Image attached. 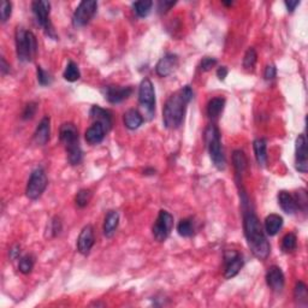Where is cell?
I'll list each match as a JSON object with an SVG mask.
<instances>
[{
  "instance_id": "cell-1",
  "label": "cell",
  "mask_w": 308,
  "mask_h": 308,
  "mask_svg": "<svg viewBox=\"0 0 308 308\" xmlns=\"http://www.w3.org/2000/svg\"><path fill=\"white\" fill-rule=\"evenodd\" d=\"M239 197H241L242 211H244V231L245 237L247 239V245L253 255L259 260H265L271 252L268 238H266L265 230H263L259 218L251 206V201L244 188L239 189Z\"/></svg>"
},
{
  "instance_id": "cell-2",
  "label": "cell",
  "mask_w": 308,
  "mask_h": 308,
  "mask_svg": "<svg viewBox=\"0 0 308 308\" xmlns=\"http://www.w3.org/2000/svg\"><path fill=\"white\" fill-rule=\"evenodd\" d=\"M194 92L190 85H184L170 95L163 108V122L167 129H179L183 124L187 107L193 100Z\"/></svg>"
},
{
  "instance_id": "cell-3",
  "label": "cell",
  "mask_w": 308,
  "mask_h": 308,
  "mask_svg": "<svg viewBox=\"0 0 308 308\" xmlns=\"http://www.w3.org/2000/svg\"><path fill=\"white\" fill-rule=\"evenodd\" d=\"M17 58L22 63L33 61L37 52V41L33 32L26 30L23 27H17L15 33Z\"/></svg>"
},
{
  "instance_id": "cell-4",
  "label": "cell",
  "mask_w": 308,
  "mask_h": 308,
  "mask_svg": "<svg viewBox=\"0 0 308 308\" xmlns=\"http://www.w3.org/2000/svg\"><path fill=\"white\" fill-rule=\"evenodd\" d=\"M205 142L210 153V158L218 170L223 171L227 166V159L221 141V133L214 124H210L205 130Z\"/></svg>"
},
{
  "instance_id": "cell-5",
  "label": "cell",
  "mask_w": 308,
  "mask_h": 308,
  "mask_svg": "<svg viewBox=\"0 0 308 308\" xmlns=\"http://www.w3.org/2000/svg\"><path fill=\"white\" fill-rule=\"evenodd\" d=\"M139 105L143 118L152 119L156 111V92L149 78H143L139 87Z\"/></svg>"
},
{
  "instance_id": "cell-6",
  "label": "cell",
  "mask_w": 308,
  "mask_h": 308,
  "mask_svg": "<svg viewBox=\"0 0 308 308\" xmlns=\"http://www.w3.org/2000/svg\"><path fill=\"white\" fill-rule=\"evenodd\" d=\"M32 10L35 17L36 23L41 28L45 30L47 35L52 39L57 40L56 32H54L52 23L50 20V12H51V4L49 2H42V0H37L32 4Z\"/></svg>"
},
{
  "instance_id": "cell-7",
  "label": "cell",
  "mask_w": 308,
  "mask_h": 308,
  "mask_svg": "<svg viewBox=\"0 0 308 308\" xmlns=\"http://www.w3.org/2000/svg\"><path fill=\"white\" fill-rule=\"evenodd\" d=\"M47 184H49V181H47L45 170L42 167H37V169L33 171L29 177L26 189L27 196L30 200H37L43 194V191L46 190Z\"/></svg>"
},
{
  "instance_id": "cell-8",
  "label": "cell",
  "mask_w": 308,
  "mask_h": 308,
  "mask_svg": "<svg viewBox=\"0 0 308 308\" xmlns=\"http://www.w3.org/2000/svg\"><path fill=\"white\" fill-rule=\"evenodd\" d=\"M98 10V3L95 0H83L75 10L73 16V26L75 28H82L91 22Z\"/></svg>"
},
{
  "instance_id": "cell-9",
  "label": "cell",
  "mask_w": 308,
  "mask_h": 308,
  "mask_svg": "<svg viewBox=\"0 0 308 308\" xmlns=\"http://www.w3.org/2000/svg\"><path fill=\"white\" fill-rule=\"evenodd\" d=\"M173 228V217L172 214L169 213L167 211L162 210L159 212L158 218H157L156 223L153 225L152 232L154 238L158 242L166 241L171 234V230Z\"/></svg>"
},
{
  "instance_id": "cell-10",
  "label": "cell",
  "mask_w": 308,
  "mask_h": 308,
  "mask_svg": "<svg viewBox=\"0 0 308 308\" xmlns=\"http://www.w3.org/2000/svg\"><path fill=\"white\" fill-rule=\"evenodd\" d=\"M245 265L244 256L236 251H227L224 253V276L227 279L237 276Z\"/></svg>"
},
{
  "instance_id": "cell-11",
  "label": "cell",
  "mask_w": 308,
  "mask_h": 308,
  "mask_svg": "<svg viewBox=\"0 0 308 308\" xmlns=\"http://www.w3.org/2000/svg\"><path fill=\"white\" fill-rule=\"evenodd\" d=\"M133 94V87L126 85H106L104 90L105 99L111 104H121Z\"/></svg>"
},
{
  "instance_id": "cell-12",
  "label": "cell",
  "mask_w": 308,
  "mask_h": 308,
  "mask_svg": "<svg viewBox=\"0 0 308 308\" xmlns=\"http://www.w3.org/2000/svg\"><path fill=\"white\" fill-rule=\"evenodd\" d=\"M295 167L301 173H306L308 170V159H307V141L306 136L303 134L299 135L296 139L295 146Z\"/></svg>"
},
{
  "instance_id": "cell-13",
  "label": "cell",
  "mask_w": 308,
  "mask_h": 308,
  "mask_svg": "<svg viewBox=\"0 0 308 308\" xmlns=\"http://www.w3.org/2000/svg\"><path fill=\"white\" fill-rule=\"evenodd\" d=\"M179 67V56L173 53H167L156 65V73L160 77H167Z\"/></svg>"
},
{
  "instance_id": "cell-14",
  "label": "cell",
  "mask_w": 308,
  "mask_h": 308,
  "mask_svg": "<svg viewBox=\"0 0 308 308\" xmlns=\"http://www.w3.org/2000/svg\"><path fill=\"white\" fill-rule=\"evenodd\" d=\"M95 242L94 238V229L91 224L85 225L80 232V236L77 238V251L82 255H88L93 248Z\"/></svg>"
},
{
  "instance_id": "cell-15",
  "label": "cell",
  "mask_w": 308,
  "mask_h": 308,
  "mask_svg": "<svg viewBox=\"0 0 308 308\" xmlns=\"http://www.w3.org/2000/svg\"><path fill=\"white\" fill-rule=\"evenodd\" d=\"M266 283L272 292H282L284 284H285V277H284V273L279 266L273 265L269 268L268 272H266Z\"/></svg>"
},
{
  "instance_id": "cell-16",
  "label": "cell",
  "mask_w": 308,
  "mask_h": 308,
  "mask_svg": "<svg viewBox=\"0 0 308 308\" xmlns=\"http://www.w3.org/2000/svg\"><path fill=\"white\" fill-rule=\"evenodd\" d=\"M59 139L61 143L65 146V148H69V147L75 145H80V142H78V130L74 123H64L60 126Z\"/></svg>"
},
{
  "instance_id": "cell-17",
  "label": "cell",
  "mask_w": 308,
  "mask_h": 308,
  "mask_svg": "<svg viewBox=\"0 0 308 308\" xmlns=\"http://www.w3.org/2000/svg\"><path fill=\"white\" fill-rule=\"evenodd\" d=\"M90 116L95 123H100V124L104 126L107 133L112 129V124H114V122H112V114L108 111V109H105V108L100 107V106L94 105V106H92V108L90 111Z\"/></svg>"
},
{
  "instance_id": "cell-18",
  "label": "cell",
  "mask_w": 308,
  "mask_h": 308,
  "mask_svg": "<svg viewBox=\"0 0 308 308\" xmlns=\"http://www.w3.org/2000/svg\"><path fill=\"white\" fill-rule=\"evenodd\" d=\"M51 135V119L49 116L41 119V122L37 125V128L34 133V141L36 145L43 146L49 142Z\"/></svg>"
},
{
  "instance_id": "cell-19",
  "label": "cell",
  "mask_w": 308,
  "mask_h": 308,
  "mask_svg": "<svg viewBox=\"0 0 308 308\" xmlns=\"http://www.w3.org/2000/svg\"><path fill=\"white\" fill-rule=\"evenodd\" d=\"M106 134H107V131H106L104 126H102L100 123L94 122L90 128L85 130L84 138H85V141L90 143V145L95 146L104 141Z\"/></svg>"
},
{
  "instance_id": "cell-20",
  "label": "cell",
  "mask_w": 308,
  "mask_h": 308,
  "mask_svg": "<svg viewBox=\"0 0 308 308\" xmlns=\"http://www.w3.org/2000/svg\"><path fill=\"white\" fill-rule=\"evenodd\" d=\"M278 204L287 214H295L299 210L295 197L287 190H280L278 193Z\"/></svg>"
},
{
  "instance_id": "cell-21",
  "label": "cell",
  "mask_w": 308,
  "mask_h": 308,
  "mask_svg": "<svg viewBox=\"0 0 308 308\" xmlns=\"http://www.w3.org/2000/svg\"><path fill=\"white\" fill-rule=\"evenodd\" d=\"M232 163H234V167H235L236 181H237V184H239L241 183L242 174L245 173V171L247 170V166H248L247 157H246L244 150L241 149L235 150L234 154H232Z\"/></svg>"
},
{
  "instance_id": "cell-22",
  "label": "cell",
  "mask_w": 308,
  "mask_h": 308,
  "mask_svg": "<svg viewBox=\"0 0 308 308\" xmlns=\"http://www.w3.org/2000/svg\"><path fill=\"white\" fill-rule=\"evenodd\" d=\"M253 149L256 162L260 166H266L268 164V141L265 139H256L253 142Z\"/></svg>"
},
{
  "instance_id": "cell-23",
  "label": "cell",
  "mask_w": 308,
  "mask_h": 308,
  "mask_svg": "<svg viewBox=\"0 0 308 308\" xmlns=\"http://www.w3.org/2000/svg\"><path fill=\"white\" fill-rule=\"evenodd\" d=\"M143 121H145V118H143L141 112H139L135 108H130L124 114V125L129 130L139 129L142 125Z\"/></svg>"
},
{
  "instance_id": "cell-24",
  "label": "cell",
  "mask_w": 308,
  "mask_h": 308,
  "mask_svg": "<svg viewBox=\"0 0 308 308\" xmlns=\"http://www.w3.org/2000/svg\"><path fill=\"white\" fill-rule=\"evenodd\" d=\"M119 224V214L116 211H108L104 221V235L106 237H112L117 230Z\"/></svg>"
},
{
  "instance_id": "cell-25",
  "label": "cell",
  "mask_w": 308,
  "mask_h": 308,
  "mask_svg": "<svg viewBox=\"0 0 308 308\" xmlns=\"http://www.w3.org/2000/svg\"><path fill=\"white\" fill-rule=\"evenodd\" d=\"M283 227V218L279 214H270L265 218V231L269 236H275Z\"/></svg>"
},
{
  "instance_id": "cell-26",
  "label": "cell",
  "mask_w": 308,
  "mask_h": 308,
  "mask_svg": "<svg viewBox=\"0 0 308 308\" xmlns=\"http://www.w3.org/2000/svg\"><path fill=\"white\" fill-rule=\"evenodd\" d=\"M225 106V99L222 97H217L211 99L207 104V116L211 119H217L223 112Z\"/></svg>"
},
{
  "instance_id": "cell-27",
  "label": "cell",
  "mask_w": 308,
  "mask_h": 308,
  "mask_svg": "<svg viewBox=\"0 0 308 308\" xmlns=\"http://www.w3.org/2000/svg\"><path fill=\"white\" fill-rule=\"evenodd\" d=\"M153 8V2L150 0H142V2L133 3V10L136 13V16L140 18H145L150 13Z\"/></svg>"
},
{
  "instance_id": "cell-28",
  "label": "cell",
  "mask_w": 308,
  "mask_h": 308,
  "mask_svg": "<svg viewBox=\"0 0 308 308\" xmlns=\"http://www.w3.org/2000/svg\"><path fill=\"white\" fill-rule=\"evenodd\" d=\"M177 231L182 237H191L195 232L194 222L191 218L181 219L179 225H177Z\"/></svg>"
},
{
  "instance_id": "cell-29",
  "label": "cell",
  "mask_w": 308,
  "mask_h": 308,
  "mask_svg": "<svg viewBox=\"0 0 308 308\" xmlns=\"http://www.w3.org/2000/svg\"><path fill=\"white\" fill-rule=\"evenodd\" d=\"M294 297L295 301L300 306H307L308 302V294H307V287L303 282H297L294 289Z\"/></svg>"
},
{
  "instance_id": "cell-30",
  "label": "cell",
  "mask_w": 308,
  "mask_h": 308,
  "mask_svg": "<svg viewBox=\"0 0 308 308\" xmlns=\"http://www.w3.org/2000/svg\"><path fill=\"white\" fill-rule=\"evenodd\" d=\"M65 149H67L68 160H69L71 165H80L82 163V159H83V152H82L81 146L75 145Z\"/></svg>"
},
{
  "instance_id": "cell-31",
  "label": "cell",
  "mask_w": 308,
  "mask_h": 308,
  "mask_svg": "<svg viewBox=\"0 0 308 308\" xmlns=\"http://www.w3.org/2000/svg\"><path fill=\"white\" fill-rule=\"evenodd\" d=\"M280 248H282L283 253H287V254H289V253H293L295 249L297 248V238L296 235L294 234V232H289V234H287L284 236L282 239V245H280Z\"/></svg>"
},
{
  "instance_id": "cell-32",
  "label": "cell",
  "mask_w": 308,
  "mask_h": 308,
  "mask_svg": "<svg viewBox=\"0 0 308 308\" xmlns=\"http://www.w3.org/2000/svg\"><path fill=\"white\" fill-rule=\"evenodd\" d=\"M63 77L69 82H76L77 80H80L81 73H80V69H78L77 64L75 63V61L70 60L69 63H68L67 68H65L64 70Z\"/></svg>"
},
{
  "instance_id": "cell-33",
  "label": "cell",
  "mask_w": 308,
  "mask_h": 308,
  "mask_svg": "<svg viewBox=\"0 0 308 308\" xmlns=\"http://www.w3.org/2000/svg\"><path fill=\"white\" fill-rule=\"evenodd\" d=\"M34 263H35V258L33 255L27 254L19 259L18 270L19 272H22L23 275H29L33 271Z\"/></svg>"
},
{
  "instance_id": "cell-34",
  "label": "cell",
  "mask_w": 308,
  "mask_h": 308,
  "mask_svg": "<svg viewBox=\"0 0 308 308\" xmlns=\"http://www.w3.org/2000/svg\"><path fill=\"white\" fill-rule=\"evenodd\" d=\"M256 60H258V54H256V51L253 49V47H249L247 50V52L245 54L244 58V68L246 70L252 71L254 69Z\"/></svg>"
},
{
  "instance_id": "cell-35",
  "label": "cell",
  "mask_w": 308,
  "mask_h": 308,
  "mask_svg": "<svg viewBox=\"0 0 308 308\" xmlns=\"http://www.w3.org/2000/svg\"><path fill=\"white\" fill-rule=\"evenodd\" d=\"M92 199V191L90 189H81L77 191L76 197H75V203H76L77 207L83 208L90 204Z\"/></svg>"
},
{
  "instance_id": "cell-36",
  "label": "cell",
  "mask_w": 308,
  "mask_h": 308,
  "mask_svg": "<svg viewBox=\"0 0 308 308\" xmlns=\"http://www.w3.org/2000/svg\"><path fill=\"white\" fill-rule=\"evenodd\" d=\"M36 77H37V82H39L40 85L42 87H46V85H50L53 82V77L50 73H47L46 70L42 69V67H37L36 69Z\"/></svg>"
},
{
  "instance_id": "cell-37",
  "label": "cell",
  "mask_w": 308,
  "mask_h": 308,
  "mask_svg": "<svg viewBox=\"0 0 308 308\" xmlns=\"http://www.w3.org/2000/svg\"><path fill=\"white\" fill-rule=\"evenodd\" d=\"M295 200H296V204L297 206H299V208H301L302 211H306L307 210V194H306V190L304 189H300L296 191L295 194Z\"/></svg>"
},
{
  "instance_id": "cell-38",
  "label": "cell",
  "mask_w": 308,
  "mask_h": 308,
  "mask_svg": "<svg viewBox=\"0 0 308 308\" xmlns=\"http://www.w3.org/2000/svg\"><path fill=\"white\" fill-rule=\"evenodd\" d=\"M37 111V104L36 102H29V104L26 105L25 109H23V114H22V118L25 119V121H28V119H32L34 116H35Z\"/></svg>"
},
{
  "instance_id": "cell-39",
  "label": "cell",
  "mask_w": 308,
  "mask_h": 308,
  "mask_svg": "<svg viewBox=\"0 0 308 308\" xmlns=\"http://www.w3.org/2000/svg\"><path fill=\"white\" fill-rule=\"evenodd\" d=\"M12 13V4L10 2H2V9H0V16H2V22L5 23Z\"/></svg>"
},
{
  "instance_id": "cell-40",
  "label": "cell",
  "mask_w": 308,
  "mask_h": 308,
  "mask_svg": "<svg viewBox=\"0 0 308 308\" xmlns=\"http://www.w3.org/2000/svg\"><path fill=\"white\" fill-rule=\"evenodd\" d=\"M215 65H217V59H215V58L205 57L200 63V69L201 71H204V73H206V71H210L212 68H214Z\"/></svg>"
},
{
  "instance_id": "cell-41",
  "label": "cell",
  "mask_w": 308,
  "mask_h": 308,
  "mask_svg": "<svg viewBox=\"0 0 308 308\" xmlns=\"http://www.w3.org/2000/svg\"><path fill=\"white\" fill-rule=\"evenodd\" d=\"M61 231V222L58 217H54L52 221H51L50 224V232L52 234L53 237H56L57 235H59Z\"/></svg>"
},
{
  "instance_id": "cell-42",
  "label": "cell",
  "mask_w": 308,
  "mask_h": 308,
  "mask_svg": "<svg viewBox=\"0 0 308 308\" xmlns=\"http://www.w3.org/2000/svg\"><path fill=\"white\" fill-rule=\"evenodd\" d=\"M277 75V69L275 65H268L265 68V71H263V77H265L266 81H271L276 77Z\"/></svg>"
},
{
  "instance_id": "cell-43",
  "label": "cell",
  "mask_w": 308,
  "mask_h": 308,
  "mask_svg": "<svg viewBox=\"0 0 308 308\" xmlns=\"http://www.w3.org/2000/svg\"><path fill=\"white\" fill-rule=\"evenodd\" d=\"M176 4V2H166V0H164V2H159L158 5V10L160 13H165L170 10V8H172V6Z\"/></svg>"
},
{
  "instance_id": "cell-44",
  "label": "cell",
  "mask_w": 308,
  "mask_h": 308,
  "mask_svg": "<svg viewBox=\"0 0 308 308\" xmlns=\"http://www.w3.org/2000/svg\"><path fill=\"white\" fill-rule=\"evenodd\" d=\"M19 254H20V247L18 245L13 246V247L11 248V251H10V258H11V260H16L19 258Z\"/></svg>"
},
{
  "instance_id": "cell-45",
  "label": "cell",
  "mask_w": 308,
  "mask_h": 308,
  "mask_svg": "<svg viewBox=\"0 0 308 308\" xmlns=\"http://www.w3.org/2000/svg\"><path fill=\"white\" fill-rule=\"evenodd\" d=\"M228 73L229 71H228L227 67H221V68H218V70H217V76L221 81H224L225 77L228 76Z\"/></svg>"
},
{
  "instance_id": "cell-46",
  "label": "cell",
  "mask_w": 308,
  "mask_h": 308,
  "mask_svg": "<svg viewBox=\"0 0 308 308\" xmlns=\"http://www.w3.org/2000/svg\"><path fill=\"white\" fill-rule=\"evenodd\" d=\"M284 4H285L287 9H288V12H294L297 6L300 5V2H299V0H294V2H290V0H289V2H285Z\"/></svg>"
},
{
  "instance_id": "cell-47",
  "label": "cell",
  "mask_w": 308,
  "mask_h": 308,
  "mask_svg": "<svg viewBox=\"0 0 308 308\" xmlns=\"http://www.w3.org/2000/svg\"><path fill=\"white\" fill-rule=\"evenodd\" d=\"M0 70H2V75L3 76H5L6 74L10 73V65L6 63L5 58L2 57V67H0Z\"/></svg>"
},
{
  "instance_id": "cell-48",
  "label": "cell",
  "mask_w": 308,
  "mask_h": 308,
  "mask_svg": "<svg viewBox=\"0 0 308 308\" xmlns=\"http://www.w3.org/2000/svg\"><path fill=\"white\" fill-rule=\"evenodd\" d=\"M223 4H224V5H227V6H230V5L234 4V3H232V2H229V3H227V2H223Z\"/></svg>"
}]
</instances>
